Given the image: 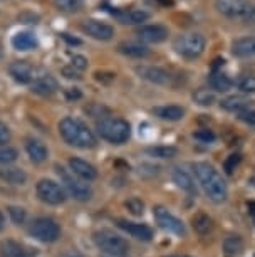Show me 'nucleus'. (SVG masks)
I'll list each match as a JSON object with an SVG mask.
<instances>
[{
    "instance_id": "obj_27",
    "label": "nucleus",
    "mask_w": 255,
    "mask_h": 257,
    "mask_svg": "<svg viewBox=\"0 0 255 257\" xmlns=\"http://www.w3.org/2000/svg\"><path fill=\"white\" fill-rule=\"evenodd\" d=\"M118 51L128 57H146L150 54V49L138 42H121L118 46Z\"/></svg>"
},
{
    "instance_id": "obj_1",
    "label": "nucleus",
    "mask_w": 255,
    "mask_h": 257,
    "mask_svg": "<svg viewBox=\"0 0 255 257\" xmlns=\"http://www.w3.org/2000/svg\"><path fill=\"white\" fill-rule=\"evenodd\" d=\"M193 173L200 183V187L203 188V192L211 202L222 203L227 200V183H225L222 175H220L218 170L213 165L206 162H196L193 163Z\"/></svg>"
},
{
    "instance_id": "obj_48",
    "label": "nucleus",
    "mask_w": 255,
    "mask_h": 257,
    "mask_svg": "<svg viewBox=\"0 0 255 257\" xmlns=\"http://www.w3.org/2000/svg\"><path fill=\"white\" fill-rule=\"evenodd\" d=\"M6 227V219H4V215H2V212H0V230Z\"/></svg>"
},
{
    "instance_id": "obj_7",
    "label": "nucleus",
    "mask_w": 255,
    "mask_h": 257,
    "mask_svg": "<svg viewBox=\"0 0 255 257\" xmlns=\"http://www.w3.org/2000/svg\"><path fill=\"white\" fill-rule=\"evenodd\" d=\"M253 2L250 0H215V9L228 19H238L247 22L253 11Z\"/></svg>"
},
{
    "instance_id": "obj_34",
    "label": "nucleus",
    "mask_w": 255,
    "mask_h": 257,
    "mask_svg": "<svg viewBox=\"0 0 255 257\" xmlns=\"http://www.w3.org/2000/svg\"><path fill=\"white\" fill-rule=\"evenodd\" d=\"M19 153L16 148L0 145V165H11L17 160Z\"/></svg>"
},
{
    "instance_id": "obj_38",
    "label": "nucleus",
    "mask_w": 255,
    "mask_h": 257,
    "mask_svg": "<svg viewBox=\"0 0 255 257\" xmlns=\"http://www.w3.org/2000/svg\"><path fill=\"white\" fill-rule=\"evenodd\" d=\"M9 215H11L14 224H17V225L24 224V220H26V210L19 207H9Z\"/></svg>"
},
{
    "instance_id": "obj_46",
    "label": "nucleus",
    "mask_w": 255,
    "mask_h": 257,
    "mask_svg": "<svg viewBox=\"0 0 255 257\" xmlns=\"http://www.w3.org/2000/svg\"><path fill=\"white\" fill-rule=\"evenodd\" d=\"M248 208H250V213H252V217H253V220H255V202H250Z\"/></svg>"
},
{
    "instance_id": "obj_4",
    "label": "nucleus",
    "mask_w": 255,
    "mask_h": 257,
    "mask_svg": "<svg viewBox=\"0 0 255 257\" xmlns=\"http://www.w3.org/2000/svg\"><path fill=\"white\" fill-rule=\"evenodd\" d=\"M94 242L104 255L108 257H126L129 250V244L123 239L121 235L114 234L113 230L103 229L94 234Z\"/></svg>"
},
{
    "instance_id": "obj_42",
    "label": "nucleus",
    "mask_w": 255,
    "mask_h": 257,
    "mask_svg": "<svg viewBox=\"0 0 255 257\" xmlns=\"http://www.w3.org/2000/svg\"><path fill=\"white\" fill-rule=\"evenodd\" d=\"M62 74H64L67 79H79L81 77V72L72 66H66L64 69H62Z\"/></svg>"
},
{
    "instance_id": "obj_51",
    "label": "nucleus",
    "mask_w": 255,
    "mask_h": 257,
    "mask_svg": "<svg viewBox=\"0 0 255 257\" xmlns=\"http://www.w3.org/2000/svg\"><path fill=\"white\" fill-rule=\"evenodd\" d=\"M2 56H4V52H2V47H0V59H2Z\"/></svg>"
},
{
    "instance_id": "obj_5",
    "label": "nucleus",
    "mask_w": 255,
    "mask_h": 257,
    "mask_svg": "<svg viewBox=\"0 0 255 257\" xmlns=\"http://www.w3.org/2000/svg\"><path fill=\"white\" fill-rule=\"evenodd\" d=\"M205 37L198 32H186L181 34L175 39L173 42V49H175L176 54H180L181 57H186V59H195L203 54L205 51Z\"/></svg>"
},
{
    "instance_id": "obj_32",
    "label": "nucleus",
    "mask_w": 255,
    "mask_h": 257,
    "mask_svg": "<svg viewBox=\"0 0 255 257\" xmlns=\"http://www.w3.org/2000/svg\"><path fill=\"white\" fill-rule=\"evenodd\" d=\"M54 6L61 12H76L84 6V0H54Z\"/></svg>"
},
{
    "instance_id": "obj_31",
    "label": "nucleus",
    "mask_w": 255,
    "mask_h": 257,
    "mask_svg": "<svg viewBox=\"0 0 255 257\" xmlns=\"http://www.w3.org/2000/svg\"><path fill=\"white\" fill-rule=\"evenodd\" d=\"M146 153L150 157H155V158H161V160H170V158H175L178 155V150L175 147H151L146 150Z\"/></svg>"
},
{
    "instance_id": "obj_24",
    "label": "nucleus",
    "mask_w": 255,
    "mask_h": 257,
    "mask_svg": "<svg viewBox=\"0 0 255 257\" xmlns=\"http://www.w3.org/2000/svg\"><path fill=\"white\" fill-rule=\"evenodd\" d=\"M0 178L7 183H12V185H26V182H27L26 172L21 168H16V167L0 168Z\"/></svg>"
},
{
    "instance_id": "obj_19",
    "label": "nucleus",
    "mask_w": 255,
    "mask_h": 257,
    "mask_svg": "<svg viewBox=\"0 0 255 257\" xmlns=\"http://www.w3.org/2000/svg\"><path fill=\"white\" fill-rule=\"evenodd\" d=\"M31 88H32V93H36V94L51 96V94H54L57 89H59V84H57V81L52 76L46 74V76L36 77L34 82L31 84Z\"/></svg>"
},
{
    "instance_id": "obj_25",
    "label": "nucleus",
    "mask_w": 255,
    "mask_h": 257,
    "mask_svg": "<svg viewBox=\"0 0 255 257\" xmlns=\"http://www.w3.org/2000/svg\"><path fill=\"white\" fill-rule=\"evenodd\" d=\"M248 104L250 101L243 96H228L220 101V106L225 109V111H230V113H243V111L248 109Z\"/></svg>"
},
{
    "instance_id": "obj_8",
    "label": "nucleus",
    "mask_w": 255,
    "mask_h": 257,
    "mask_svg": "<svg viewBox=\"0 0 255 257\" xmlns=\"http://www.w3.org/2000/svg\"><path fill=\"white\" fill-rule=\"evenodd\" d=\"M56 172L61 178L62 185L67 188V192H69L76 200H79V202L89 200L91 195H93V190H91V187L88 183H83L79 178L74 177V173L66 170L64 167H56Z\"/></svg>"
},
{
    "instance_id": "obj_43",
    "label": "nucleus",
    "mask_w": 255,
    "mask_h": 257,
    "mask_svg": "<svg viewBox=\"0 0 255 257\" xmlns=\"http://www.w3.org/2000/svg\"><path fill=\"white\" fill-rule=\"evenodd\" d=\"M9 140H11V132H9L7 124H4L2 121H0V145L9 143Z\"/></svg>"
},
{
    "instance_id": "obj_26",
    "label": "nucleus",
    "mask_w": 255,
    "mask_h": 257,
    "mask_svg": "<svg viewBox=\"0 0 255 257\" xmlns=\"http://www.w3.org/2000/svg\"><path fill=\"white\" fill-rule=\"evenodd\" d=\"M158 118L166 119V121H180L185 116V109L181 106L176 104H170V106H160V108L153 109Z\"/></svg>"
},
{
    "instance_id": "obj_33",
    "label": "nucleus",
    "mask_w": 255,
    "mask_h": 257,
    "mask_svg": "<svg viewBox=\"0 0 255 257\" xmlns=\"http://www.w3.org/2000/svg\"><path fill=\"white\" fill-rule=\"evenodd\" d=\"M193 99L200 106H211L215 103V94L210 89H196L193 93Z\"/></svg>"
},
{
    "instance_id": "obj_49",
    "label": "nucleus",
    "mask_w": 255,
    "mask_h": 257,
    "mask_svg": "<svg viewBox=\"0 0 255 257\" xmlns=\"http://www.w3.org/2000/svg\"><path fill=\"white\" fill-rule=\"evenodd\" d=\"M161 2H163V4H165V6H171V4H173V2H171V0H161Z\"/></svg>"
},
{
    "instance_id": "obj_40",
    "label": "nucleus",
    "mask_w": 255,
    "mask_h": 257,
    "mask_svg": "<svg viewBox=\"0 0 255 257\" xmlns=\"http://www.w3.org/2000/svg\"><path fill=\"white\" fill-rule=\"evenodd\" d=\"M238 119L243 121L245 124H248V126H252V128H255V109H247V111H243V113H240Z\"/></svg>"
},
{
    "instance_id": "obj_23",
    "label": "nucleus",
    "mask_w": 255,
    "mask_h": 257,
    "mask_svg": "<svg viewBox=\"0 0 255 257\" xmlns=\"http://www.w3.org/2000/svg\"><path fill=\"white\" fill-rule=\"evenodd\" d=\"M208 84L210 88L216 91V93H227V91L232 89L233 81L225 74L222 71H213L208 77Z\"/></svg>"
},
{
    "instance_id": "obj_12",
    "label": "nucleus",
    "mask_w": 255,
    "mask_h": 257,
    "mask_svg": "<svg viewBox=\"0 0 255 257\" xmlns=\"http://www.w3.org/2000/svg\"><path fill=\"white\" fill-rule=\"evenodd\" d=\"M136 36L139 41L148 42V44H160V42L166 41L170 36L168 27L161 26V24H150V26H141L136 31Z\"/></svg>"
},
{
    "instance_id": "obj_18",
    "label": "nucleus",
    "mask_w": 255,
    "mask_h": 257,
    "mask_svg": "<svg viewBox=\"0 0 255 257\" xmlns=\"http://www.w3.org/2000/svg\"><path fill=\"white\" fill-rule=\"evenodd\" d=\"M37 46H39V42H37L36 34L31 31H21L12 37V47L16 51H21V52L32 51V49H37Z\"/></svg>"
},
{
    "instance_id": "obj_13",
    "label": "nucleus",
    "mask_w": 255,
    "mask_h": 257,
    "mask_svg": "<svg viewBox=\"0 0 255 257\" xmlns=\"http://www.w3.org/2000/svg\"><path fill=\"white\" fill-rule=\"evenodd\" d=\"M83 31L93 39H98V41H109V39H113L114 36L113 26H109V24H106V22H101V21H94V19L86 21L83 24Z\"/></svg>"
},
{
    "instance_id": "obj_37",
    "label": "nucleus",
    "mask_w": 255,
    "mask_h": 257,
    "mask_svg": "<svg viewBox=\"0 0 255 257\" xmlns=\"http://www.w3.org/2000/svg\"><path fill=\"white\" fill-rule=\"evenodd\" d=\"M126 207L133 215H143V212H144V203L139 200V198H129L126 202Z\"/></svg>"
},
{
    "instance_id": "obj_10",
    "label": "nucleus",
    "mask_w": 255,
    "mask_h": 257,
    "mask_svg": "<svg viewBox=\"0 0 255 257\" xmlns=\"http://www.w3.org/2000/svg\"><path fill=\"white\" fill-rule=\"evenodd\" d=\"M153 215L156 219V224L161 227L163 230L166 232H171V234H176V235H183L185 234V225L178 217H175L173 213L168 210V208L158 205L153 208Z\"/></svg>"
},
{
    "instance_id": "obj_3",
    "label": "nucleus",
    "mask_w": 255,
    "mask_h": 257,
    "mask_svg": "<svg viewBox=\"0 0 255 257\" xmlns=\"http://www.w3.org/2000/svg\"><path fill=\"white\" fill-rule=\"evenodd\" d=\"M98 135L106 142L113 145H123L126 143L131 137V126L126 119L116 118V116H103L98 124Z\"/></svg>"
},
{
    "instance_id": "obj_14",
    "label": "nucleus",
    "mask_w": 255,
    "mask_h": 257,
    "mask_svg": "<svg viewBox=\"0 0 255 257\" xmlns=\"http://www.w3.org/2000/svg\"><path fill=\"white\" fill-rule=\"evenodd\" d=\"M11 76L21 84H32L36 79V69L27 61H16L9 66Z\"/></svg>"
},
{
    "instance_id": "obj_35",
    "label": "nucleus",
    "mask_w": 255,
    "mask_h": 257,
    "mask_svg": "<svg viewBox=\"0 0 255 257\" xmlns=\"http://www.w3.org/2000/svg\"><path fill=\"white\" fill-rule=\"evenodd\" d=\"M238 89L242 91V93L253 94L255 93V76H243L242 79L238 81Z\"/></svg>"
},
{
    "instance_id": "obj_29",
    "label": "nucleus",
    "mask_w": 255,
    "mask_h": 257,
    "mask_svg": "<svg viewBox=\"0 0 255 257\" xmlns=\"http://www.w3.org/2000/svg\"><path fill=\"white\" fill-rule=\"evenodd\" d=\"M191 225H193V229L198 232L200 235H206L208 232H211V229H213V220H211L206 213L198 212L193 217V220H191Z\"/></svg>"
},
{
    "instance_id": "obj_20",
    "label": "nucleus",
    "mask_w": 255,
    "mask_h": 257,
    "mask_svg": "<svg viewBox=\"0 0 255 257\" xmlns=\"http://www.w3.org/2000/svg\"><path fill=\"white\" fill-rule=\"evenodd\" d=\"M173 182H175L181 190H185L188 193H196L193 177H191V173L188 172V170H185L183 167L173 168Z\"/></svg>"
},
{
    "instance_id": "obj_15",
    "label": "nucleus",
    "mask_w": 255,
    "mask_h": 257,
    "mask_svg": "<svg viewBox=\"0 0 255 257\" xmlns=\"http://www.w3.org/2000/svg\"><path fill=\"white\" fill-rule=\"evenodd\" d=\"M118 227L124 232H128L129 235H133L134 239L150 242L153 239V230L146 224H136V222H128V220H118Z\"/></svg>"
},
{
    "instance_id": "obj_17",
    "label": "nucleus",
    "mask_w": 255,
    "mask_h": 257,
    "mask_svg": "<svg viewBox=\"0 0 255 257\" xmlns=\"http://www.w3.org/2000/svg\"><path fill=\"white\" fill-rule=\"evenodd\" d=\"M114 17H116L118 22L124 24V26H139V24L146 22L150 14L139 11V9H129V11H118L114 12Z\"/></svg>"
},
{
    "instance_id": "obj_9",
    "label": "nucleus",
    "mask_w": 255,
    "mask_h": 257,
    "mask_svg": "<svg viewBox=\"0 0 255 257\" xmlns=\"http://www.w3.org/2000/svg\"><path fill=\"white\" fill-rule=\"evenodd\" d=\"M36 192H37V197L41 198L42 202L47 203V205H61V203L66 202V192L59 183L54 182V180H41L37 183L36 187Z\"/></svg>"
},
{
    "instance_id": "obj_39",
    "label": "nucleus",
    "mask_w": 255,
    "mask_h": 257,
    "mask_svg": "<svg viewBox=\"0 0 255 257\" xmlns=\"http://www.w3.org/2000/svg\"><path fill=\"white\" fill-rule=\"evenodd\" d=\"M193 138L198 140L201 143H211L215 140V135L213 132H210V130H198V132L193 133Z\"/></svg>"
},
{
    "instance_id": "obj_41",
    "label": "nucleus",
    "mask_w": 255,
    "mask_h": 257,
    "mask_svg": "<svg viewBox=\"0 0 255 257\" xmlns=\"http://www.w3.org/2000/svg\"><path fill=\"white\" fill-rule=\"evenodd\" d=\"M72 67H76L79 72H83L86 67H88V59H86L84 56H74L72 57Z\"/></svg>"
},
{
    "instance_id": "obj_30",
    "label": "nucleus",
    "mask_w": 255,
    "mask_h": 257,
    "mask_svg": "<svg viewBox=\"0 0 255 257\" xmlns=\"http://www.w3.org/2000/svg\"><path fill=\"white\" fill-rule=\"evenodd\" d=\"M222 247H223V254L225 255L235 257V255H238L240 252H242L243 242H242V239H240L238 235H228V237H225Z\"/></svg>"
},
{
    "instance_id": "obj_50",
    "label": "nucleus",
    "mask_w": 255,
    "mask_h": 257,
    "mask_svg": "<svg viewBox=\"0 0 255 257\" xmlns=\"http://www.w3.org/2000/svg\"><path fill=\"white\" fill-rule=\"evenodd\" d=\"M165 257H186V255H165Z\"/></svg>"
},
{
    "instance_id": "obj_45",
    "label": "nucleus",
    "mask_w": 255,
    "mask_h": 257,
    "mask_svg": "<svg viewBox=\"0 0 255 257\" xmlns=\"http://www.w3.org/2000/svg\"><path fill=\"white\" fill-rule=\"evenodd\" d=\"M62 37H64L67 42H71V44H81V41H78V39H71L69 34H62Z\"/></svg>"
},
{
    "instance_id": "obj_22",
    "label": "nucleus",
    "mask_w": 255,
    "mask_h": 257,
    "mask_svg": "<svg viewBox=\"0 0 255 257\" xmlns=\"http://www.w3.org/2000/svg\"><path fill=\"white\" fill-rule=\"evenodd\" d=\"M232 54L237 57H255V37H240L233 41Z\"/></svg>"
},
{
    "instance_id": "obj_6",
    "label": "nucleus",
    "mask_w": 255,
    "mask_h": 257,
    "mask_svg": "<svg viewBox=\"0 0 255 257\" xmlns=\"http://www.w3.org/2000/svg\"><path fill=\"white\" fill-rule=\"evenodd\" d=\"M29 234L36 240L51 244V242H56L61 237V227L51 217H39L29 227Z\"/></svg>"
},
{
    "instance_id": "obj_47",
    "label": "nucleus",
    "mask_w": 255,
    "mask_h": 257,
    "mask_svg": "<svg viewBox=\"0 0 255 257\" xmlns=\"http://www.w3.org/2000/svg\"><path fill=\"white\" fill-rule=\"evenodd\" d=\"M62 257H84V255H81L79 252H69V254L62 255Z\"/></svg>"
},
{
    "instance_id": "obj_36",
    "label": "nucleus",
    "mask_w": 255,
    "mask_h": 257,
    "mask_svg": "<svg viewBox=\"0 0 255 257\" xmlns=\"http://www.w3.org/2000/svg\"><path fill=\"white\" fill-rule=\"evenodd\" d=\"M240 160H242V157H240L238 153L230 155V157H228L227 160H225V163H223V170H225V173H227V175H232L233 170L238 167Z\"/></svg>"
},
{
    "instance_id": "obj_21",
    "label": "nucleus",
    "mask_w": 255,
    "mask_h": 257,
    "mask_svg": "<svg viewBox=\"0 0 255 257\" xmlns=\"http://www.w3.org/2000/svg\"><path fill=\"white\" fill-rule=\"evenodd\" d=\"M26 152L34 163H42L47 160V148L41 140L27 138L26 140Z\"/></svg>"
},
{
    "instance_id": "obj_16",
    "label": "nucleus",
    "mask_w": 255,
    "mask_h": 257,
    "mask_svg": "<svg viewBox=\"0 0 255 257\" xmlns=\"http://www.w3.org/2000/svg\"><path fill=\"white\" fill-rule=\"evenodd\" d=\"M69 168L76 177H79L81 180H94L98 177V170L94 168V165L88 163L86 160L81 158H69Z\"/></svg>"
},
{
    "instance_id": "obj_44",
    "label": "nucleus",
    "mask_w": 255,
    "mask_h": 257,
    "mask_svg": "<svg viewBox=\"0 0 255 257\" xmlns=\"http://www.w3.org/2000/svg\"><path fill=\"white\" fill-rule=\"evenodd\" d=\"M81 91L78 88H71V89H67L66 91V98L69 99V101H74V99H79L81 98Z\"/></svg>"
},
{
    "instance_id": "obj_11",
    "label": "nucleus",
    "mask_w": 255,
    "mask_h": 257,
    "mask_svg": "<svg viewBox=\"0 0 255 257\" xmlns=\"http://www.w3.org/2000/svg\"><path fill=\"white\" fill-rule=\"evenodd\" d=\"M136 72L139 77L158 86H168L173 82V76L160 66H138Z\"/></svg>"
},
{
    "instance_id": "obj_28",
    "label": "nucleus",
    "mask_w": 255,
    "mask_h": 257,
    "mask_svg": "<svg viewBox=\"0 0 255 257\" xmlns=\"http://www.w3.org/2000/svg\"><path fill=\"white\" fill-rule=\"evenodd\" d=\"M2 255L4 257H32L31 252L16 240L2 242Z\"/></svg>"
},
{
    "instance_id": "obj_2",
    "label": "nucleus",
    "mask_w": 255,
    "mask_h": 257,
    "mask_svg": "<svg viewBox=\"0 0 255 257\" xmlns=\"http://www.w3.org/2000/svg\"><path fill=\"white\" fill-rule=\"evenodd\" d=\"M59 133L62 140L76 148H93L96 145V137L93 130L89 128L84 121L72 116H66L59 121Z\"/></svg>"
}]
</instances>
